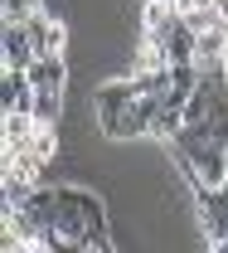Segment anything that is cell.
<instances>
[{
    "instance_id": "obj_1",
    "label": "cell",
    "mask_w": 228,
    "mask_h": 253,
    "mask_svg": "<svg viewBox=\"0 0 228 253\" xmlns=\"http://www.w3.org/2000/svg\"><path fill=\"white\" fill-rule=\"evenodd\" d=\"M199 214V239L209 249H228V185L224 190H190Z\"/></svg>"
},
{
    "instance_id": "obj_2",
    "label": "cell",
    "mask_w": 228,
    "mask_h": 253,
    "mask_svg": "<svg viewBox=\"0 0 228 253\" xmlns=\"http://www.w3.org/2000/svg\"><path fill=\"white\" fill-rule=\"evenodd\" d=\"M156 112H161V97H156V93H136L117 122L102 126V136H107V141H136V136H151Z\"/></svg>"
},
{
    "instance_id": "obj_3",
    "label": "cell",
    "mask_w": 228,
    "mask_h": 253,
    "mask_svg": "<svg viewBox=\"0 0 228 253\" xmlns=\"http://www.w3.org/2000/svg\"><path fill=\"white\" fill-rule=\"evenodd\" d=\"M136 97V78H107V83H98L93 88V122H98V131L102 126H112L122 112H127V102Z\"/></svg>"
},
{
    "instance_id": "obj_4",
    "label": "cell",
    "mask_w": 228,
    "mask_h": 253,
    "mask_svg": "<svg viewBox=\"0 0 228 253\" xmlns=\"http://www.w3.org/2000/svg\"><path fill=\"white\" fill-rule=\"evenodd\" d=\"M180 20V5L175 0H141V34L146 39H165Z\"/></svg>"
},
{
    "instance_id": "obj_5",
    "label": "cell",
    "mask_w": 228,
    "mask_h": 253,
    "mask_svg": "<svg viewBox=\"0 0 228 253\" xmlns=\"http://www.w3.org/2000/svg\"><path fill=\"white\" fill-rule=\"evenodd\" d=\"M161 49H165V59L170 63H195V54H199V34L185 25V15L175 20V30L161 39Z\"/></svg>"
},
{
    "instance_id": "obj_6",
    "label": "cell",
    "mask_w": 228,
    "mask_h": 253,
    "mask_svg": "<svg viewBox=\"0 0 228 253\" xmlns=\"http://www.w3.org/2000/svg\"><path fill=\"white\" fill-rule=\"evenodd\" d=\"M5 112H34L30 68H5Z\"/></svg>"
},
{
    "instance_id": "obj_7",
    "label": "cell",
    "mask_w": 228,
    "mask_h": 253,
    "mask_svg": "<svg viewBox=\"0 0 228 253\" xmlns=\"http://www.w3.org/2000/svg\"><path fill=\"white\" fill-rule=\"evenodd\" d=\"M30 83H34V88H68L64 54H39V59L30 63Z\"/></svg>"
},
{
    "instance_id": "obj_8",
    "label": "cell",
    "mask_w": 228,
    "mask_h": 253,
    "mask_svg": "<svg viewBox=\"0 0 228 253\" xmlns=\"http://www.w3.org/2000/svg\"><path fill=\"white\" fill-rule=\"evenodd\" d=\"M34 59H39V54H34L25 25H5V68H30Z\"/></svg>"
},
{
    "instance_id": "obj_9",
    "label": "cell",
    "mask_w": 228,
    "mask_h": 253,
    "mask_svg": "<svg viewBox=\"0 0 228 253\" xmlns=\"http://www.w3.org/2000/svg\"><path fill=\"white\" fill-rule=\"evenodd\" d=\"M44 10H49L44 0H5V25H25L34 15H44Z\"/></svg>"
},
{
    "instance_id": "obj_10",
    "label": "cell",
    "mask_w": 228,
    "mask_h": 253,
    "mask_svg": "<svg viewBox=\"0 0 228 253\" xmlns=\"http://www.w3.org/2000/svg\"><path fill=\"white\" fill-rule=\"evenodd\" d=\"M175 5H180V15H185V10H204V5H219V0H175Z\"/></svg>"
}]
</instances>
